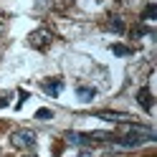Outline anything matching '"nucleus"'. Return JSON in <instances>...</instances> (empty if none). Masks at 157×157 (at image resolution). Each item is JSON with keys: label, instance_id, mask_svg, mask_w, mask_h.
I'll return each instance as SVG.
<instances>
[{"label": "nucleus", "instance_id": "obj_1", "mask_svg": "<svg viewBox=\"0 0 157 157\" xmlns=\"http://www.w3.org/2000/svg\"><path fill=\"white\" fill-rule=\"evenodd\" d=\"M155 140V134L150 129H142V127H137V129H132L129 134H124L122 140H117V144L119 147H137V144H142V142H150Z\"/></svg>", "mask_w": 157, "mask_h": 157}, {"label": "nucleus", "instance_id": "obj_2", "mask_svg": "<svg viewBox=\"0 0 157 157\" xmlns=\"http://www.w3.org/2000/svg\"><path fill=\"white\" fill-rule=\"evenodd\" d=\"M36 134L31 132V129H15L13 134H10V144L13 147H18V150H31V147H36Z\"/></svg>", "mask_w": 157, "mask_h": 157}, {"label": "nucleus", "instance_id": "obj_3", "mask_svg": "<svg viewBox=\"0 0 157 157\" xmlns=\"http://www.w3.org/2000/svg\"><path fill=\"white\" fill-rule=\"evenodd\" d=\"M51 41H53V33L48 31V28H38V31H33L28 36V43H31L36 51H46V48L51 46Z\"/></svg>", "mask_w": 157, "mask_h": 157}, {"label": "nucleus", "instance_id": "obj_4", "mask_svg": "<svg viewBox=\"0 0 157 157\" xmlns=\"http://www.w3.org/2000/svg\"><path fill=\"white\" fill-rule=\"evenodd\" d=\"M137 101H140V106L144 112H152V91H150V86H142V89L137 91Z\"/></svg>", "mask_w": 157, "mask_h": 157}, {"label": "nucleus", "instance_id": "obj_5", "mask_svg": "<svg viewBox=\"0 0 157 157\" xmlns=\"http://www.w3.org/2000/svg\"><path fill=\"white\" fill-rule=\"evenodd\" d=\"M96 117L106 122H129V114H124V112H99Z\"/></svg>", "mask_w": 157, "mask_h": 157}, {"label": "nucleus", "instance_id": "obj_6", "mask_svg": "<svg viewBox=\"0 0 157 157\" xmlns=\"http://www.w3.org/2000/svg\"><path fill=\"white\" fill-rule=\"evenodd\" d=\"M61 89H63L61 81H43V91L51 94V96H58V94H61Z\"/></svg>", "mask_w": 157, "mask_h": 157}, {"label": "nucleus", "instance_id": "obj_7", "mask_svg": "<svg viewBox=\"0 0 157 157\" xmlns=\"http://www.w3.org/2000/svg\"><path fill=\"white\" fill-rule=\"evenodd\" d=\"M76 94L81 96L84 101H91L94 96H96V89H91V86H78V89H76Z\"/></svg>", "mask_w": 157, "mask_h": 157}, {"label": "nucleus", "instance_id": "obj_8", "mask_svg": "<svg viewBox=\"0 0 157 157\" xmlns=\"http://www.w3.org/2000/svg\"><path fill=\"white\" fill-rule=\"evenodd\" d=\"M66 142H68V144H84V142H89V137H86V134H78V132H68V134H66Z\"/></svg>", "mask_w": 157, "mask_h": 157}, {"label": "nucleus", "instance_id": "obj_9", "mask_svg": "<svg viewBox=\"0 0 157 157\" xmlns=\"http://www.w3.org/2000/svg\"><path fill=\"white\" fill-rule=\"evenodd\" d=\"M112 53L114 56H132V48L129 46H122V43H114L112 46Z\"/></svg>", "mask_w": 157, "mask_h": 157}, {"label": "nucleus", "instance_id": "obj_10", "mask_svg": "<svg viewBox=\"0 0 157 157\" xmlns=\"http://www.w3.org/2000/svg\"><path fill=\"white\" fill-rule=\"evenodd\" d=\"M155 15H157V5H147L142 13V21H155Z\"/></svg>", "mask_w": 157, "mask_h": 157}, {"label": "nucleus", "instance_id": "obj_11", "mask_svg": "<svg viewBox=\"0 0 157 157\" xmlns=\"http://www.w3.org/2000/svg\"><path fill=\"white\" fill-rule=\"evenodd\" d=\"M109 31H114V33H122V31H124V23L119 21V18H112V21H109Z\"/></svg>", "mask_w": 157, "mask_h": 157}, {"label": "nucleus", "instance_id": "obj_12", "mask_svg": "<svg viewBox=\"0 0 157 157\" xmlns=\"http://www.w3.org/2000/svg\"><path fill=\"white\" fill-rule=\"evenodd\" d=\"M10 99H13V94H10V91H0V109L10 104Z\"/></svg>", "mask_w": 157, "mask_h": 157}, {"label": "nucleus", "instance_id": "obj_13", "mask_svg": "<svg viewBox=\"0 0 157 157\" xmlns=\"http://www.w3.org/2000/svg\"><path fill=\"white\" fill-rule=\"evenodd\" d=\"M51 117H53L51 109H38V112H36V119H43V122H46V119H51Z\"/></svg>", "mask_w": 157, "mask_h": 157}, {"label": "nucleus", "instance_id": "obj_14", "mask_svg": "<svg viewBox=\"0 0 157 157\" xmlns=\"http://www.w3.org/2000/svg\"><path fill=\"white\" fill-rule=\"evenodd\" d=\"M25 157H38V155H25Z\"/></svg>", "mask_w": 157, "mask_h": 157}]
</instances>
